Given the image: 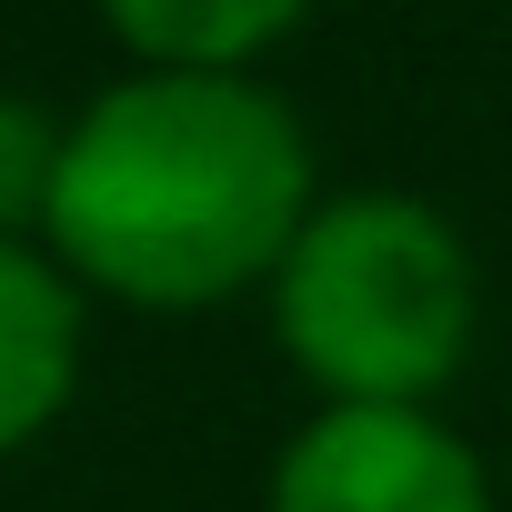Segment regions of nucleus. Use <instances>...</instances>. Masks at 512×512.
<instances>
[{
  "label": "nucleus",
  "instance_id": "obj_1",
  "mask_svg": "<svg viewBox=\"0 0 512 512\" xmlns=\"http://www.w3.org/2000/svg\"><path fill=\"white\" fill-rule=\"evenodd\" d=\"M322 171L262 71H121L61 131L41 251L121 312H221L272 292Z\"/></svg>",
  "mask_w": 512,
  "mask_h": 512
},
{
  "label": "nucleus",
  "instance_id": "obj_2",
  "mask_svg": "<svg viewBox=\"0 0 512 512\" xmlns=\"http://www.w3.org/2000/svg\"><path fill=\"white\" fill-rule=\"evenodd\" d=\"M272 342L322 402L362 412H432L472 362L482 272L442 201L362 181L322 191L272 272Z\"/></svg>",
  "mask_w": 512,
  "mask_h": 512
},
{
  "label": "nucleus",
  "instance_id": "obj_5",
  "mask_svg": "<svg viewBox=\"0 0 512 512\" xmlns=\"http://www.w3.org/2000/svg\"><path fill=\"white\" fill-rule=\"evenodd\" d=\"M131 71H251L312 21V0H91Z\"/></svg>",
  "mask_w": 512,
  "mask_h": 512
},
{
  "label": "nucleus",
  "instance_id": "obj_6",
  "mask_svg": "<svg viewBox=\"0 0 512 512\" xmlns=\"http://www.w3.org/2000/svg\"><path fill=\"white\" fill-rule=\"evenodd\" d=\"M61 131H71V111H41L31 91H0V241H41L51 181H61Z\"/></svg>",
  "mask_w": 512,
  "mask_h": 512
},
{
  "label": "nucleus",
  "instance_id": "obj_3",
  "mask_svg": "<svg viewBox=\"0 0 512 512\" xmlns=\"http://www.w3.org/2000/svg\"><path fill=\"white\" fill-rule=\"evenodd\" d=\"M262 512H492V472L442 412L322 402L272 452Z\"/></svg>",
  "mask_w": 512,
  "mask_h": 512
},
{
  "label": "nucleus",
  "instance_id": "obj_4",
  "mask_svg": "<svg viewBox=\"0 0 512 512\" xmlns=\"http://www.w3.org/2000/svg\"><path fill=\"white\" fill-rule=\"evenodd\" d=\"M81 352H91V292L41 241H0V462L71 412Z\"/></svg>",
  "mask_w": 512,
  "mask_h": 512
}]
</instances>
